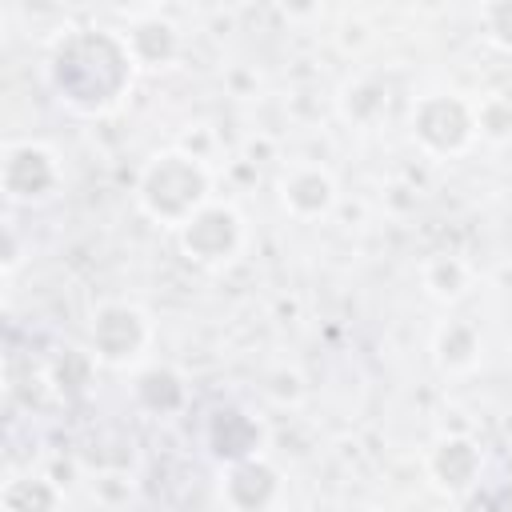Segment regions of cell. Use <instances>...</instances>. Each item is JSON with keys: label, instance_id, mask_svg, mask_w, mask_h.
<instances>
[{"label": "cell", "instance_id": "8992f818", "mask_svg": "<svg viewBox=\"0 0 512 512\" xmlns=\"http://www.w3.org/2000/svg\"><path fill=\"white\" fill-rule=\"evenodd\" d=\"M56 156L40 144H12L4 152V192L8 200H40L56 188Z\"/></svg>", "mask_w": 512, "mask_h": 512}, {"label": "cell", "instance_id": "5b68a950", "mask_svg": "<svg viewBox=\"0 0 512 512\" xmlns=\"http://www.w3.org/2000/svg\"><path fill=\"white\" fill-rule=\"evenodd\" d=\"M152 344V324L140 308L132 304H104L92 316V348L104 364H132L144 356V348Z\"/></svg>", "mask_w": 512, "mask_h": 512}, {"label": "cell", "instance_id": "4fadbf2b", "mask_svg": "<svg viewBox=\"0 0 512 512\" xmlns=\"http://www.w3.org/2000/svg\"><path fill=\"white\" fill-rule=\"evenodd\" d=\"M472 284V268L460 256H432L424 264V288L436 300H460Z\"/></svg>", "mask_w": 512, "mask_h": 512}, {"label": "cell", "instance_id": "52a82bcc", "mask_svg": "<svg viewBox=\"0 0 512 512\" xmlns=\"http://www.w3.org/2000/svg\"><path fill=\"white\" fill-rule=\"evenodd\" d=\"M280 200H284V212H292L296 220H320L336 204V184H332V176L324 168L300 164V168L284 172Z\"/></svg>", "mask_w": 512, "mask_h": 512}, {"label": "cell", "instance_id": "3957f363", "mask_svg": "<svg viewBox=\"0 0 512 512\" xmlns=\"http://www.w3.org/2000/svg\"><path fill=\"white\" fill-rule=\"evenodd\" d=\"M412 132L428 152L456 156L476 136V112L452 92H432L412 108Z\"/></svg>", "mask_w": 512, "mask_h": 512}, {"label": "cell", "instance_id": "ba28073f", "mask_svg": "<svg viewBox=\"0 0 512 512\" xmlns=\"http://www.w3.org/2000/svg\"><path fill=\"white\" fill-rule=\"evenodd\" d=\"M476 468H480V448H476L472 440H464V436L440 440V444L432 448V456H428V472L436 476V484H440L444 492H464V488H472Z\"/></svg>", "mask_w": 512, "mask_h": 512}, {"label": "cell", "instance_id": "7a4b0ae2", "mask_svg": "<svg viewBox=\"0 0 512 512\" xmlns=\"http://www.w3.org/2000/svg\"><path fill=\"white\" fill-rule=\"evenodd\" d=\"M212 184L208 172L196 156L188 152H160L148 160V168L140 172L136 184V200L140 208L160 224V228H184L200 208L212 204Z\"/></svg>", "mask_w": 512, "mask_h": 512}, {"label": "cell", "instance_id": "9a60e30c", "mask_svg": "<svg viewBox=\"0 0 512 512\" xmlns=\"http://www.w3.org/2000/svg\"><path fill=\"white\" fill-rule=\"evenodd\" d=\"M484 24H488V36L512 52V4H496V8H484Z\"/></svg>", "mask_w": 512, "mask_h": 512}, {"label": "cell", "instance_id": "6da1fadb", "mask_svg": "<svg viewBox=\"0 0 512 512\" xmlns=\"http://www.w3.org/2000/svg\"><path fill=\"white\" fill-rule=\"evenodd\" d=\"M132 52L128 40L104 28H84L60 40L52 56V84L60 100H68L80 112H104L112 108L124 88L132 84Z\"/></svg>", "mask_w": 512, "mask_h": 512}, {"label": "cell", "instance_id": "8fae6325", "mask_svg": "<svg viewBox=\"0 0 512 512\" xmlns=\"http://www.w3.org/2000/svg\"><path fill=\"white\" fill-rule=\"evenodd\" d=\"M476 352H480V340H476L472 324L448 320L436 332V360H440L444 372H468L476 364Z\"/></svg>", "mask_w": 512, "mask_h": 512}, {"label": "cell", "instance_id": "7c38bea8", "mask_svg": "<svg viewBox=\"0 0 512 512\" xmlns=\"http://www.w3.org/2000/svg\"><path fill=\"white\" fill-rule=\"evenodd\" d=\"M60 492L44 476H12L4 484V512H56Z\"/></svg>", "mask_w": 512, "mask_h": 512}, {"label": "cell", "instance_id": "9c48e42d", "mask_svg": "<svg viewBox=\"0 0 512 512\" xmlns=\"http://www.w3.org/2000/svg\"><path fill=\"white\" fill-rule=\"evenodd\" d=\"M272 492H276V472L256 456L232 464V472L224 480V496L236 512H256V504L264 508L272 500Z\"/></svg>", "mask_w": 512, "mask_h": 512}, {"label": "cell", "instance_id": "5bb4252c", "mask_svg": "<svg viewBox=\"0 0 512 512\" xmlns=\"http://www.w3.org/2000/svg\"><path fill=\"white\" fill-rule=\"evenodd\" d=\"M472 112H476V136H484L492 144H508L512 140V96H504V92L484 96Z\"/></svg>", "mask_w": 512, "mask_h": 512}, {"label": "cell", "instance_id": "30bf717a", "mask_svg": "<svg viewBox=\"0 0 512 512\" xmlns=\"http://www.w3.org/2000/svg\"><path fill=\"white\" fill-rule=\"evenodd\" d=\"M128 52H132V60L136 64H144V68H164L176 52H180V40H176V28L168 24V20H144V24H136L128 36Z\"/></svg>", "mask_w": 512, "mask_h": 512}, {"label": "cell", "instance_id": "277c9868", "mask_svg": "<svg viewBox=\"0 0 512 512\" xmlns=\"http://www.w3.org/2000/svg\"><path fill=\"white\" fill-rule=\"evenodd\" d=\"M180 248L192 264L220 268L244 248V220L228 204H208L180 228Z\"/></svg>", "mask_w": 512, "mask_h": 512}]
</instances>
